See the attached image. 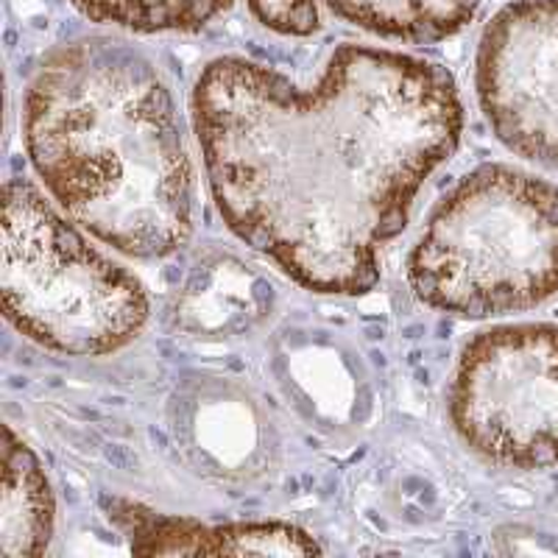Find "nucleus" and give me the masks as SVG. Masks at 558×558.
I'll list each match as a JSON object with an SVG mask.
<instances>
[{"instance_id": "f257e3e1", "label": "nucleus", "mask_w": 558, "mask_h": 558, "mask_svg": "<svg viewBox=\"0 0 558 558\" xmlns=\"http://www.w3.org/2000/svg\"><path fill=\"white\" fill-rule=\"evenodd\" d=\"M193 123L227 227L299 286L355 296L375 288L383 246L456 151L463 107L445 68L343 45L311 87L252 59H213Z\"/></svg>"}, {"instance_id": "f03ea898", "label": "nucleus", "mask_w": 558, "mask_h": 558, "mask_svg": "<svg viewBox=\"0 0 558 558\" xmlns=\"http://www.w3.org/2000/svg\"><path fill=\"white\" fill-rule=\"evenodd\" d=\"M23 137L48 193L98 241L140 260L193 232V166L166 78L126 39L82 37L45 57Z\"/></svg>"}, {"instance_id": "7ed1b4c3", "label": "nucleus", "mask_w": 558, "mask_h": 558, "mask_svg": "<svg viewBox=\"0 0 558 558\" xmlns=\"http://www.w3.org/2000/svg\"><path fill=\"white\" fill-rule=\"evenodd\" d=\"M418 302L461 318L531 311L558 293V187L511 166L463 177L408 260Z\"/></svg>"}, {"instance_id": "20e7f679", "label": "nucleus", "mask_w": 558, "mask_h": 558, "mask_svg": "<svg viewBox=\"0 0 558 558\" xmlns=\"http://www.w3.org/2000/svg\"><path fill=\"white\" fill-rule=\"evenodd\" d=\"M0 296L20 336L59 355H112L148 322V293L26 179L3 187Z\"/></svg>"}, {"instance_id": "39448f33", "label": "nucleus", "mask_w": 558, "mask_h": 558, "mask_svg": "<svg viewBox=\"0 0 558 558\" xmlns=\"http://www.w3.org/2000/svg\"><path fill=\"white\" fill-rule=\"evenodd\" d=\"M450 418L488 463L522 472L558 466V324H502L466 343Z\"/></svg>"}, {"instance_id": "423d86ee", "label": "nucleus", "mask_w": 558, "mask_h": 558, "mask_svg": "<svg viewBox=\"0 0 558 558\" xmlns=\"http://www.w3.org/2000/svg\"><path fill=\"white\" fill-rule=\"evenodd\" d=\"M475 89L508 151L558 166V0H514L492 17L477 45Z\"/></svg>"}, {"instance_id": "0eeeda50", "label": "nucleus", "mask_w": 558, "mask_h": 558, "mask_svg": "<svg viewBox=\"0 0 558 558\" xmlns=\"http://www.w3.org/2000/svg\"><path fill=\"white\" fill-rule=\"evenodd\" d=\"M109 517L137 556H316L311 533L291 522L209 525L193 517L162 514L143 502L112 497Z\"/></svg>"}, {"instance_id": "6e6552de", "label": "nucleus", "mask_w": 558, "mask_h": 558, "mask_svg": "<svg viewBox=\"0 0 558 558\" xmlns=\"http://www.w3.org/2000/svg\"><path fill=\"white\" fill-rule=\"evenodd\" d=\"M271 302V286L235 257L198 266L177 299V324L196 336H238L260 322Z\"/></svg>"}, {"instance_id": "1a4fd4ad", "label": "nucleus", "mask_w": 558, "mask_h": 558, "mask_svg": "<svg viewBox=\"0 0 558 558\" xmlns=\"http://www.w3.org/2000/svg\"><path fill=\"white\" fill-rule=\"evenodd\" d=\"M53 492L32 447L7 427L0 492V556L39 558L53 539Z\"/></svg>"}, {"instance_id": "9d476101", "label": "nucleus", "mask_w": 558, "mask_h": 558, "mask_svg": "<svg viewBox=\"0 0 558 558\" xmlns=\"http://www.w3.org/2000/svg\"><path fill=\"white\" fill-rule=\"evenodd\" d=\"M324 7L377 37L425 45L461 32L481 0H324Z\"/></svg>"}, {"instance_id": "9b49d317", "label": "nucleus", "mask_w": 558, "mask_h": 558, "mask_svg": "<svg viewBox=\"0 0 558 558\" xmlns=\"http://www.w3.org/2000/svg\"><path fill=\"white\" fill-rule=\"evenodd\" d=\"M96 23H112L137 34L198 32L227 12L232 0H73Z\"/></svg>"}, {"instance_id": "f8f14e48", "label": "nucleus", "mask_w": 558, "mask_h": 558, "mask_svg": "<svg viewBox=\"0 0 558 558\" xmlns=\"http://www.w3.org/2000/svg\"><path fill=\"white\" fill-rule=\"evenodd\" d=\"M248 9L260 26L286 37H311L322 26L316 0H248Z\"/></svg>"}]
</instances>
